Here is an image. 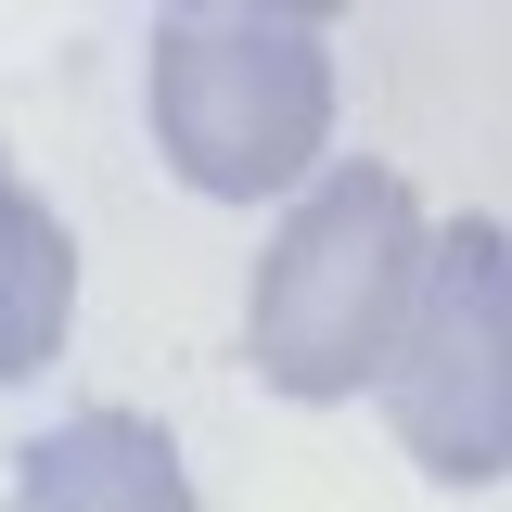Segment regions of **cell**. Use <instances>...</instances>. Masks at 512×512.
<instances>
[{
    "label": "cell",
    "mask_w": 512,
    "mask_h": 512,
    "mask_svg": "<svg viewBox=\"0 0 512 512\" xmlns=\"http://www.w3.org/2000/svg\"><path fill=\"white\" fill-rule=\"evenodd\" d=\"M372 397L436 487H500L512 474V244H500V218L423 231V282L397 308Z\"/></svg>",
    "instance_id": "cell-3"
},
{
    "label": "cell",
    "mask_w": 512,
    "mask_h": 512,
    "mask_svg": "<svg viewBox=\"0 0 512 512\" xmlns=\"http://www.w3.org/2000/svg\"><path fill=\"white\" fill-rule=\"evenodd\" d=\"M64 333H77V231H64L52 205L13 180V154H0V384L52 372Z\"/></svg>",
    "instance_id": "cell-5"
},
{
    "label": "cell",
    "mask_w": 512,
    "mask_h": 512,
    "mask_svg": "<svg viewBox=\"0 0 512 512\" xmlns=\"http://www.w3.org/2000/svg\"><path fill=\"white\" fill-rule=\"evenodd\" d=\"M410 282H423V205L397 167H359V154H333L295 205H282V231L256 256L244 282V359L269 397H359L384 372V346H397V308H410Z\"/></svg>",
    "instance_id": "cell-2"
},
{
    "label": "cell",
    "mask_w": 512,
    "mask_h": 512,
    "mask_svg": "<svg viewBox=\"0 0 512 512\" xmlns=\"http://www.w3.org/2000/svg\"><path fill=\"white\" fill-rule=\"evenodd\" d=\"M141 116L167 180L205 205H295L333 167V26L218 0V13H154L141 52Z\"/></svg>",
    "instance_id": "cell-1"
},
{
    "label": "cell",
    "mask_w": 512,
    "mask_h": 512,
    "mask_svg": "<svg viewBox=\"0 0 512 512\" xmlns=\"http://www.w3.org/2000/svg\"><path fill=\"white\" fill-rule=\"evenodd\" d=\"M0 512H192V461L141 410H64L52 436L13 448V500Z\"/></svg>",
    "instance_id": "cell-4"
}]
</instances>
